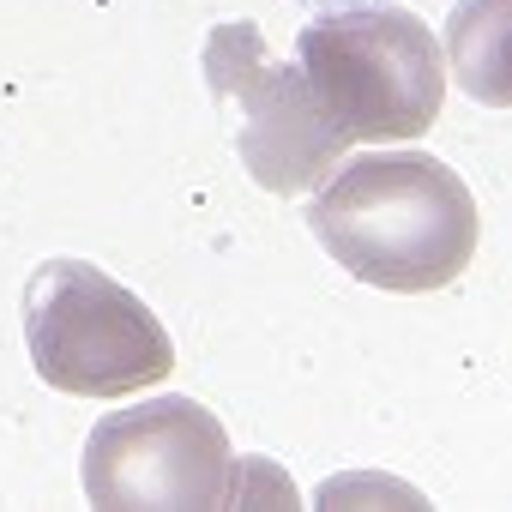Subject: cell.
Here are the masks:
<instances>
[{"mask_svg": "<svg viewBox=\"0 0 512 512\" xmlns=\"http://www.w3.org/2000/svg\"><path fill=\"white\" fill-rule=\"evenodd\" d=\"M314 241L356 284L422 296L464 278L476 260V193L434 151H362L326 169V187L308 205Z\"/></svg>", "mask_w": 512, "mask_h": 512, "instance_id": "cell-1", "label": "cell"}, {"mask_svg": "<svg viewBox=\"0 0 512 512\" xmlns=\"http://www.w3.org/2000/svg\"><path fill=\"white\" fill-rule=\"evenodd\" d=\"M296 67L344 145L422 139L446 103V61L434 31L392 0L320 13L314 25H302Z\"/></svg>", "mask_w": 512, "mask_h": 512, "instance_id": "cell-2", "label": "cell"}, {"mask_svg": "<svg viewBox=\"0 0 512 512\" xmlns=\"http://www.w3.org/2000/svg\"><path fill=\"white\" fill-rule=\"evenodd\" d=\"M31 368L73 398H127L175 368L163 320L91 260H49L25 284Z\"/></svg>", "mask_w": 512, "mask_h": 512, "instance_id": "cell-3", "label": "cell"}, {"mask_svg": "<svg viewBox=\"0 0 512 512\" xmlns=\"http://www.w3.org/2000/svg\"><path fill=\"white\" fill-rule=\"evenodd\" d=\"M205 85L235 121V151L266 193H308L350 151L326 127L302 67L272 61L253 19H229L205 37Z\"/></svg>", "mask_w": 512, "mask_h": 512, "instance_id": "cell-4", "label": "cell"}, {"mask_svg": "<svg viewBox=\"0 0 512 512\" xmlns=\"http://www.w3.org/2000/svg\"><path fill=\"white\" fill-rule=\"evenodd\" d=\"M235 494V452L199 398H145L109 410L85 440V500L127 506H223Z\"/></svg>", "mask_w": 512, "mask_h": 512, "instance_id": "cell-5", "label": "cell"}, {"mask_svg": "<svg viewBox=\"0 0 512 512\" xmlns=\"http://www.w3.org/2000/svg\"><path fill=\"white\" fill-rule=\"evenodd\" d=\"M308 13H350V7H380V0H296Z\"/></svg>", "mask_w": 512, "mask_h": 512, "instance_id": "cell-6", "label": "cell"}]
</instances>
